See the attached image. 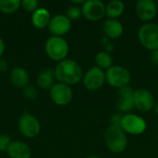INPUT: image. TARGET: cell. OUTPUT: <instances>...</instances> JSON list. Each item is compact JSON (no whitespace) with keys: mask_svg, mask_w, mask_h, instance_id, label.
Segmentation results:
<instances>
[{"mask_svg":"<svg viewBox=\"0 0 158 158\" xmlns=\"http://www.w3.org/2000/svg\"><path fill=\"white\" fill-rule=\"evenodd\" d=\"M7 69H8V64H7V62H6L5 59L0 58V72L4 73V72H6V71L7 70Z\"/></svg>","mask_w":158,"mask_h":158,"instance_id":"29","label":"cell"},{"mask_svg":"<svg viewBox=\"0 0 158 158\" xmlns=\"http://www.w3.org/2000/svg\"><path fill=\"white\" fill-rule=\"evenodd\" d=\"M6 153L10 158H31V155L30 147L20 141L12 142Z\"/></svg>","mask_w":158,"mask_h":158,"instance_id":"16","label":"cell"},{"mask_svg":"<svg viewBox=\"0 0 158 158\" xmlns=\"http://www.w3.org/2000/svg\"><path fill=\"white\" fill-rule=\"evenodd\" d=\"M55 79V71L51 69H45L39 73L37 77V84L42 89H51L54 85Z\"/></svg>","mask_w":158,"mask_h":158,"instance_id":"19","label":"cell"},{"mask_svg":"<svg viewBox=\"0 0 158 158\" xmlns=\"http://www.w3.org/2000/svg\"><path fill=\"white\" fill-rule=\"evenodd\" d=\"M4 51H5V43H4L3 39L0 37V58H2Z\"/></svg>","mask_w":158,"mask_h":158,"instance_id":"31","label":"cell"},{"mask_svg":"<svg viewBox=\"0 0 158 158\" xmlns=\"http://www.w3.org/2000/svg\"><path fill=\"white\" fill-rule=\"evenodd\" d=\"M103 31L106 37L110 39H118L122 35L124 28L119 20L108 19L105 20L103 24Z\"/></svg>","mask_w":158,"mask_h":158,"instance_id":"15","label":"cell"},{"mask_svg":"<svg viewBox=\"0 0 158 158\" xmlns=\"http://www.w3.org/2000/svg\"><path fill=\"white\" fill-rule=\"evenodd\" d=\"M50 97L57 106H67L72 100L73 93L69 85L58 82L50 89Z\"/></svg>","mask_w":158,"mask_h":158,"instance_id":"9","label":"cell"},{"mask_svg":"<svg viewBox=\"0 0 158 158\" xmlns=\"http://www.w3.org/2000/svg\"><path fill=\"white\" fill-rule=\"evenodd\" d=\"M95 63H96V67L100 68L101 69H108L112 67V63H113V59L112 56H110V54L103 51V52H99L96 54L95 56Z\"/></svg>","mask_w":158,"mask_h":158,"instance_id":"21","label":"cell"},{"mask_svg":"<svg viewBox=\"0 0 158 158\" xmlns=\"http://www.w3.org/2000/svg\"><path fill=\"white\" fill-rule=\"evenodd\" d=\"M11 143L12 142L9 136L6 134H1L0 135V152H6Z\"/></svg>","mask_w":158,"mask_h":158,"instance_id":"26","label":"cell"},{"mask_svg":"<svg viewBox=\"0 0 158 158\" xmlns=\"http://www.w3.org/2000/svg\"><path fill=\"white\" fill-rule=\"evenodd\" d=\"M124 8L125 6L123 2L119 0H113L107 4L106 7V14L108 17V19H117V18L122 15Z\"/></svg>","mask_w":158,"mask_h":158,"instance_id":"20","label":"cell"},{"mask_svg":"<svg viewBox=\"0 0 158 158\" xmlns=\"http://www.w3.org/2000/svg\"><path fill=\"white\" fill-rule=\"evenodd\" d=\"M51 16L49 11L44 7H39L36 9L31 16V22L34 27L38 29H44L49 25Z\"/></svg>","mask_w":158,"mask_h":158,"instance_id":"18","label":"cell"},{"mask_svg":"<svg viewBox=\"0 0 158 158\" xmlns=\"http://www.w3.org/2000/svg\"><path fill=\"white\" fill-rule=\"evenodd\" d=\"M82 15L91 21H97L106 15V6L100 0H87L81 6Z\"/></svg>","mask_w":158,"mask_h":158,"instance_id":"8","label":"cell"},{"mask_svg":"<svg viewBox=\"0 0 158 158\" xmlns=\"http://www.w3.org/2000/svg\"><path fill=\"white\" fill-rule=\"evenodd\" d=\"M154 107H155V112H156V114H157L158 115V101L156 103H155Z\"/></svg>","mask_w":158,"mask_h":158,"instance_id":"32","label":"cell"},{"mask_svg":"<svg viewBox=\"0 0 158 158\" xmlns=\"http://www.w3.org/2000/svg\"><path fill=\"white\" fill-rule=\"evenodd\" d=\"M45 52L51 59L60 62L69 54V44L62 37L51 36L45 43Z\"/></svg>","mask_w":158,"mask_h":158,"instance_id":"3","label":"cell"},{"mask_svg":"<svg viewBox=\"0 0 158 158\" xmlns=\"http://www.w3.org/2000/svg\"><path fill=\"white\" fill-rule=\"evenodd\" d=\"M145 120L135 114H127L122 117L120 128L124 132L131 135H139L145 131L146 130Z\"/></svg>","mask_w":158,"mask_h":158,"instance_id":"6","label":"cell"},{"mask_svg":"<svg viewBox=\"0 0 158 158\" xmlns=\"http://www.w3.org/2000/svg\"><path fill=\"white\" fill-rule=\"evenodd\" d=\"M101 44H102V46L105 49V52L109 54V53H111L114 50V44H113V43H112L110 38H108L106 36H104L101 39Z\"/></svg>","mask_w":158,"mask_h":158,"instance_id":"27","label":"cell"},{"mask_svg":"<svg viewBox=\"0 0 158 158\" xmlns=\"http://www.w3.org/2000/svg\"><path fill=\"white\" fill-rule=\"evenodd\" d=\"M133 94H134V90L129 85L118 89L117 106L119 111L126 113L131 111L134 107Z\"/></svg>","mask_w":158,"mask_h":158,"instance_id":"13","label":"cell"},{"mask_svg":"<svg viewBox=\"0 0 158 158\" xmlns=\"http://www.w3.org/2000/svg\"><path fill=\"white\" fill-rule=\"evenodd\" d=\"M21 6L19 0H0V11L5 14L16 12Z\"/></svg>","mask_w":158,"mask_h":158,"instance_id":"22","label":"cell"},{"mask_svg":"<svg viewBox=\"0 0 158 158\" xmlns=\"http://www.w3.org/2000/svg\"><path fill=\"white\" fill-rule=\"evenodd\" d=\"M131 79V77L130 71L121 66H112L106 70V81L107 83L118 89L128 86Z\"/></svg>","mask_w":158,"mask_h":158,"instance_id":"5","label":"cell"},{"mask_svg":"<svg viewBox=\"0 0 158 158\" xmlns=\"http://www.w3.org/2000/svg\"><path fill=\"white\" fill-rule=\"evenodd\" d=\"M23 94L24 96L29 99V100H34L37 98L38 96V92L36 90V88L32 85H28L24 88L23 90Z\"/></svg>","mask_w":158,"mask_h":158,"instance_id":"25","label":"cell"},{"mask_svg":"<svg viewBox=\"0 0 158 158\" xmlns=\"http://www.w3.org/2000/svg\"><path fill=\"white\" fill-rule=\"evenodd\" d=\"M54 71L56 79L59 82L69 86L77 84L82 78V69L81 66L72 59L60 61Z\"/></svg>","mask_w":158,"mask_h":158,"instance_id":"1","label":"cell"},{"mask_svg":"<svg viewBox=\"0 0 158 158\" xmlns=\"http://www.w3.org/2000/svg\"><path fill=\"white\" fill-rule=\"evenodd\" d=\"M81 15H82L81 8L79 6H76V5L69 6L68 9H67V12H66V16L69 19H78Z\"/></svg>","mask_w":158,"mask_h":158,"instance_id":"23","label":"cell"},{"mask_svg":"<svg viewBox=\"0 0 158 158\" xmlns=\"http://www.w3.org/2000/svg\"><path fill=\"white\" fill-rule=\"evenodd\" d=\"M133 99L134 106L142 112H148L155 106V98L153 94L144 88H140L134 91Z\"/></svg>","mask_w":158,"mask_h":158,"instance_id":"11","label":"cell"},{"mask_svg":"<svg viewBox=\"0 0 158 158\" xmlns=\"http://www.w3.org/2000/svg\"><path fill=\"white\" fill-rule=\"evenodd\" d=\"M71 28L70 19L66 15H56L54 16L48 25V30L53 36L61 37L67 34Z\"/></svg>","mask_w":158,"mask_h":158,"instance_id":"12","label":"cell"},{"mask_svg":"<svg viewBox=\"0 0 158 158\" xmlns=\"http://www.w3.org/2000/svg\"><path fill=\"white\" fill-rule=\"evenodd\" d=\"M106 81V73L98 67L91 68L83 77V85L89 91H96Z\"/></svg>","mask_w":158,"mask_h":158,"instance_id":"10","label":"cell"},{"mask_svg":"<svg viewBox=\"0 0 158 158\" xmlns=\"http://www.w3.org/2000/svg\"><path fill=\"white\" fill-rule=\"evenodd\" d=\"M9 79L11 83L16 86L17 88H25L29 85V73L28 71L21 68V67H16L14 68L9 75Z\"/></svg>","mask_w":158,"mask_h":158,"instance_id":"17","label":"cell"},{"mask_svg":"<svg viewBox=\"0 0 158 158\" xmlns=\"http://www.w3.org/2000/svg\"><path fill=\"white\" fill-rule=\"evenodd\" d=\"M88 158H101V157H99V156H90V157H88Z\"/></svg>","mask_w":158,"mask_h":158,"instance_id":"33","label":"cell"},{"mask_svg":"<svg viewBox=\"0 0 158 158\" xmlns=\"http://www.w3.org/2000/svg\"><path fill=\"white\" fill-rule=\"evenodd\" d=\"M39 2L37 0H23L21 1V6L22 8L27 12H34L36 9H38Z\"/></svg>","mask_w":158,"mask_h":158,"instance_id":"24","label":"cell"},{"mask_svg":"<svg viewBox=\"0 0 158 158\" xmlns=\"http://www.w3.org/2000/svg\"><path fill=\"white\" fill-rule=\"evenodd\" d=\"M141 44L148 50L158 49V25L156 23L143 24L138 32Z\"/></svg>","mask_w":158,"mask_h":158,"instance_id":"4","label":"cell"},{"mask_svg":"<svg viewBox=\"0 0 158 158\" xmlns=\"http://www.w3.org/2000/svg\"><path fill=\"white\" fill-rule=\"evenodd\" d=\"M150 58H151V61H152L154 64L158 65V49L152 51L151 56H150Z\"/></svg>","mask_w":158,"mask_h":158,"instance_id":"30","label":"cell"},{"mask_svg":"<svg viewBox=\"0 0 158 158\" xmlns=\"http://www.w3.org/2000/svg\"><path fill=\"white\" fill-rule=\"evenodd\" d=\"M157 12L156 3L153 0H140L136 4V14L143 21L152 20Z\"/></svg>","mask_w":158,"mask_h":158,"instance_id":"14","label":"cell"},{"mask_svg":"<svg viewBox=\"0 0 158 158\" xmlns=\"http://www.w3.org/2000/svg\"><path fill=\"white\" fill-rule=\"evenodd\" d=\"M121 119H122V116L120 114H114L110 118V123L113 126H120Z\"/></svg>","mask_w":158,"mask_h":158,"instance_id":"28","label":"cell"},{"mask_svg":"<svg viewBox=\"0 0 158 158\" xmlns=\"http://www.w3.org/2000/svg\"><path fill=\"white\" fill-rule=\"evenodd\" d=\"M18 126L19 131L27 138H34L38 136L41 131L38 119L28 112H24V114L19 118Z\"/></svg>","mask_w":158,"mask_h":158,"instance_id":"7","label":"cell"},{"mask_svg":"<svg viewBox=\"0 0 158 158\" xmlns=\"http://www.w3.org/2000/svg\"><path fill=\"white\" fill-rule=\"evenodd\" d=\"M104 140L106 147L111 152L116 154L122 153L128 145L126 133L120 126L110 125L105 131Z\"/></svg>","mask_w":158,"mask_h":158,"instance_id":"2","label":"cell"}]
</instances>
